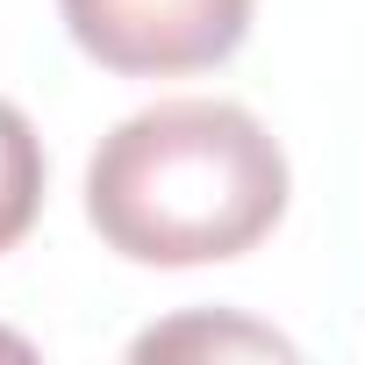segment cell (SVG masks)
<instances>
[{
  "label": "cell",
  "instance_id": "6da1fadb",
  "mask_svg": "<svg viewBox=\"0 0 365 365\" xmlns=\"http://www.w3.org/2000/svg\"><path fill=\"white\" fill-rule=\"evenodd\" d=\"M287 215V150L237 101H158L86 165V222L129 265H222Z\"/></svg>",
  "mask_w": 365,
  "mask_h": 365
},
{
  "label": "cell",
  "instance_id": "7a4b0ae2",
  "mask_svg": "<svg viewBox=\"0 0 365 365\" xmlns=\"http://www.w3.org/2000/svg\"><path fill=\"white\" fill-rule=\"evenodd\" d=\"M258 0H58L72 43L122 79L208 72L251 36Z\"/></svg>",
  "mask_w": 365,
  "mask_h": 365
},
{
  "label": "cell",
  "instance_id": "3957f363",
  "mask_svg": "<svg viewBox=\"0 0 365 365\" xmlns=\"http://www.w3.org/2000/svg\"><path fill=\"white\" fill-rule=\"evenodd\" d=\"M43 179H51V165H43L36 122H29L15 101H0V251H15V244L36 230V215H43Z\"/></svg>",
  "mask_w": 365,
  "mask_h": 365
},
{
  "label": "cell",
  "instance_id": "277c9868",
  "mask_svg": "<svg viewBox=\"0 0 365 365\" xmlns=\"http://www.w3.org/2000/svg\"><path fill=\"white\" fill-rule=\"evenodd\" d=\"M179 351H251V358H294V344H287V336H272V329H258V322H208V315H194V322H165V329L136 336V358H179Z\"/></svg>",
  "mask_w": 365,
  "mask_h": 365
}]
</instances>
